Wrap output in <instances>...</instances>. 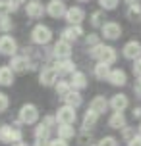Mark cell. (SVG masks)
<instances>
[{
    "label": "cell",
    "instance_id": "1",
    "mask_svg": "<svg viewBox=\"0 0 141 146\" xmlns=\"http://www.w3.org/2000/svg\"><path fill=\"white\" fill-rule=\"evenodd\" d=\"M89 56H91V58H95L97 62H104V64L112 66V64L118 60V52H116V48L110 46V44L99 42V44H95V46H91V48H89Z\"/></svg>",
    "mask_w": 141,
    "mask_h": 146
},
{
    "label": "cell",
    "instance_id": "2",
    "mask_svg": "<svg viewBox=\"0 0 141 146\" xmlns=\"http://www.w3.org/2000/svg\"><path fill=\"white\" fill-rule=\"evenodd\" d=\"M23 139V131L19 123H10V125H0V142L4 144H14V142H19Z\"/></svg>",
    "mask_w": 141,
    "mask_h": 146
},
{
    "label": "cell",
    "instance_id": "3",
    "mask_svg": "<svg viewBox=\"0 0 141 146\" xmlns=\"http://www.w3.org/2000/svg\"><path fill=\"white\" fill-rule=\"evenodd\" d=\"M19 123L23 125H37L39 121V108L35 104H23L19 108Z\"/></svg>",
    "mask_w": 141,
    "mask_h": 146
},
{
    "label": "cell",
    "instance_id": "4",
    "mask_svg": "<svg viewBox=\"0 0 141 146\" xmlns=\"http://www.w3.org/2000/svg\"><path fill=\"white\" fill-rule=\"evenodd\" d=\"M31 40H33L35 44H39V46L48 44L52 40V31H50V27H46V25H43V23L35 25V27H33V31H31Z\"/></svg>",
    "mask_w": 141,
    "mask_h": 146
},
{
    "label": "cell",
    "instance_id": "5",
    "mask_svg": "<svg viewBox=\"0 0 141 146\" xmlns=\"http://www.w3.org/2000/svg\"><path fill=\"white\" fill-rule=\"evenodd\" d=\"M54 117H56V123H58V125H74L75 119H77V113H75V108L64 104L62 108L56 110Z\"/></svg>",
    "mask_w": 141,
    "mask_h": 146
},
{
    "label": "cell",
    "instance_id": "6",
    "mask_svg": "<svg viewBox=\"0 0 141 146\" xmlns=\"http://www.w3.org/2000/svg\"><path fill=\"white\" fill-rule=\"evenodd\" d=\"M8 66H10V69L14 73H27L29 69H33V62H31L25 54H23V56H17V54H15V56H12V60H10Z\"/></svg>",
    "mask_w": 141,
    "mask_h": 146
},
{
    "label": "cell",
    "instance_id": "7",
    "mask_svg": "<svg viewBox=\"0 0 141 146\" xmlns=\"http://www.w3.org/2000/svg\"><path fill=\"white\" fill-rule=\"evenodd\" d=\"M56 79H58V73H56L54 66H43L39 69V83H41L43 87L56 85Z\"/></svg>",
    "mask_w": 141,
    "mask_h": 146
},
{
    "label": "cell",
    "instance_id": "8",
    "mask_svg": "<svg viewBox=\"0 0 141 146\" xmlns=\"http://www.w3.org/2000/svg\"><path fill=\"white\" fill-rule=\"evenodd\" d=\"M17 52V40L12 35H0V54L2 56H15Z\"/></svg>",
    "mask_w": 141,
    "mask_h": 146
},
{
    "label": "cell",
    "instance_id": "9",
    "mask_svg": "<svg viewBox=\"0 0 141 146\" xmlns=\"http://www.w3.org/2000/svg\"><path fill=\"white\" fill-rule=\"evenodd\" d=\"M52 56L58 60H68L72 56V42H68L64 38H58L52 46Z\"/></svg>",
    "mask_w": 141,
    "mask_h": 146
},
{
    "label": "cell",
    "instance_id": "10",
    "mask_svg": "<svg viewBox=\"0 0 141 146\" xmlns=\"http://www.w3.org/2000/svg\"><path fill=\"white\" fill-rule=\"evenodd\" d=\"M101 35L108 40H116V38L122 36V27L116 21H104L103 27H101Z\"/></svg>",
    "mask_w": 141,
    "mask_h": 146
},
{
    "label": "cell",
    "instance_id": "11",
    "mask_svg": "<svg viewBox=\"0 0 141 146\" xmlns=\"http://www.w3.org/2000/svg\"><path fill=\"white\" fill-rule=\"evenodd\" d=\"M64 19L68 21V25H81L83 19H85V10L81 6H72L66 10V15Z\"/></svg>",
    "mask_w": 141,
    "mask_h": 146
},
{
    "label": "cell",
    "instance_id": "12",
    "mask_svg": "<svg viewBox=\"0 0 141 146\" xmlns=\"http://www.w3.org/2000/svg\"><path fill=\"white\" fill-rule=\"evenodd\" d=\"M25 12H27V15L31 19H41L46 14V6H43L41 0H29L27 6H25Z\"/></svg>",
    "mask_w": 141,
    "mask_h": 146
},
{
    "label": "cell",
    "instance_id": "13",
    "mask_svg": "<svg viewBox=\"0 0 141 146\" xmlns=\"http://www.w3.org/2000/svg\"><path fill=\"white\" fill-rule=\"evenodd\" d=\"M66 4H64V0H50L48 4H46V14L54 17V19H60V17H64L66 15Z\"/></svg>",
    "mask_w": 141,
    "mask_h": 146
},
{
    "label": "cell",
    "instance_id": "14",
    "mask_svg": "<svg viewBox=\"0 0 141 146\" xmlns=\"http://www.w3.org/2000/svg\"><path fill=\"white\" fill-rule=\"evenodd\" d=\"M122 54H124V58L126 60H137L141 58V42L137 40H130V42L124 44V48H122Z\"/></svg>",
    "mask_w": 141,
    "mask_h": 146
},
{
    "label": "cell",
    "instance_id": "15",
    "mask_svg": "<svg viewBox=\"0 0 141 146\" xmlns=\"http://www.w3.org/2000/svg\"><path fill=\"white\" fill-rule=\"evenodd\" d=\"M108 83H110L112 87H124L128 83V73L124 71V69H120V67H116V69H110V75H108Z\"/></svg>",
    "mask_w": 141,
    "mask_h": 146
},
{
    "label": "cell",
    "instance_id": "16",
    "mask_svg": "<svg viewBox=\"0 0 141 146\" xmlns=\"http://www.w3.org/2000/svg\"><path fill=\"white\" fill-rule=\"evenodd\" d=\"M81 35H83L81 25H68L66 29H62V36H60V38H64L68 42H74L77 38H81Z\"/></svg>",
    "mask_w": 141,
    "mask_h": 146
},
{
    "label": "cell",
    "instance_id": "17",
    "mask_svg": "<svg viewBox=\"0 0 141 146\" xmlns=\"http://www.w3.org/2000/svg\"><path fill=\"white\" fill-rule=\"evenodd\" d=\"M54 69H56V73H58V75H72V73L77 71V69H75V64L72 62V58L58 60V62L54 64Z\"/></svg>",
    "mask_w": 141,
    "mask_h": 146
},
{
    "label": "cell",
    "instance_id": "18",
    "mask_svg": "<svg viewBox=\"0 0 141 146\" xmlns=\"http://www.w3.org/2000/svg\"><path fill=\"white\" fill-rule=\"evenodd\" d=\"M70 85H72V88L74 90H83V88H87V75L83 71H75L70 75Z\"/></svg>",
    "mask_w": 141,
    "mask_h": 146
},
{
    "label": "cell",
    "instance_id": "19",
    "mask_svg": "<svg viewBox=\"0 0 141 146\" xmlns=\"http://www.w3.org/2000/svg\"><path fill=\"white\" fill-rule=\"evenodd\" d=\"M108 108H110V104H108V100H106V98H104L103 94L95 96V98H93V100L89 102V110L97 111L99 115H101V113H104V111H106Z\"/></svg>",
    "mask_w": 141,
    "mask_h": 146
},
{
    "label": "cell",
    "instance_id": "20",
    "mask_svg": "<svg viewBox=\"0 0 141 146\" xmlns=\"http://www.w3.org/2000/svg\"><path fill=\"white\" fill-rule=\"evenodd\" d=\"M128 125V121H126V115H124V111H112V115L108 117V127L110 129H124Z\"/></svg>",
    "mask_w": 141,
    "mask_h": 146
},
{
    "label": "cell",
    "instance_id": "21",
    "mask_svg": "<svg viewBox=\"0 0 141 146\" xmlns=\"http://www.w3.org/2000/svg\"><path fill=\"white\" fill-rule=\"evenodd\" d=\"M108 104H110V108L114 110V111H124V110L130 106V100H128L126 94H122V92H120V94H114V96H112Z\"/></svg>",
    "mask_w": 141,
    "mask_h": 146
},
{
    "label": "cell",
    "instance_id": "22",
    "mask_svg": "<svg viewBox=\"0 0 141 146\" xmlns=\"http://www.w3.org/2000/svg\"><path fill=\"white\" fill-rule=\"evenodd\" d=\"M97 121H99V113L97 111H93V110L87 108V111H85V115H83V121H81V127L83 131H91L93 127L97 125Z\"/></svg>",
    "mask_w": 141,
    "mask_h": 146
},
{
    "label": "cell",
    "instance_id": "23",
    "mask_svg": "<svg viewBox=\"0 0 141 146\" xmlns=\"http://www.w3.org/2000/svg\"><path fill=\"white\" fill-rule=\"evenodd\" d=\"M50 133H52V129H50V127H46V125L41 121V123L35 125L33 135H35V140H45V142H48V140H50Z\"/></svg>",
    "mask_w": 141,
    "mask_h": 146
},
{
    "label": "cell",
    "instance_id": "24",
    "mask_svg": "<svg viewBox=\"0 0 141 146\" xmlns=\"http://www.w3.org/2000/svg\"><path fill=\"white\" fill-rule=\"evenodd\" d=\"M62 100H64V104H66V106H72V108H75V110H77V108L83 104L81 94H79L77 90H74V88H72V90H70V92H68V94L64 96Z\"/></svg>",
    "mask_w": 141,
    "mask_h": 146
},
{
    "label": "cell",
    "instance_id": "25",
    "mask_svg": "<svg viewBox=\"0 0 141 146\" xmlns=\"http://www.w3.org/2000/svg\"><path fill=\"white\" fill-rule=\"evenodd\" d=\"M14 85V71L10 66H0V87H12Z\"/></svg>",
    "mask_w": 141,
    "mask_h": 146
},
{
    "label": "cell",
    "instance_id": "26",
    "mask_svg": "<svg viewBox=\"0 0 141 146\" xmlns=\"http://www.w3.org/2000/svg\"><path fill=\"white\" fill-rule=\"evenodd\" d=\"M93 73H95V77L99 81H106V79H108V75H110V66L104 64V62H97Z\"/></svg>",
    "mask_w": 141,
    "mask_h": 146
},
{
    "label": "cell",
    "instance_id": "27",
    "mask_svg": "<svg viewBox=\"0 0 141 146\" xmlns=\"http://www.w3.org/2000/svg\"><path fill=\"white\" fill-rule=\"evenodd\" d=\"M126 15H128V19H132V21H141V4L139 2L128 4Z\"/></svg>",
    "mask_w": 141,
    "mask_h": 146
},
{
    "label": "cell",
    "instance_id": "28",
    "mask_svg": "<svg viewBox=\"0 0 141 146\" xmlns=\"http://www.w3.org/2000/svg\"><path fill=\"white\" fill-rule=\"evenodd\" d=\"M58 129V139H64V140H70L75 137V127L74 125H60L56 127Z\"/></svg>",
    "mask_w": 141,
    "mask_h": 146
},
{
    "label": "cell",
    "instance_id": "29",
    "mask_svg": "<svg viewBox=\"0 0 141 146\" xmlns=\"http://www.w3.org/2000/svg\"><path fill=\"white\" fill-rule=\"evenodd\" d=\"M17 8L19 6L12 4L10 0H0V19H2V17H8L12 12H17Z\"/></svg>",
    "mask_w": 141,
    "mask_h": 146
},
{
    "label": "cell",
    "instance_id": "30",
    "mask_svg": "<svg viewBox=\"0 0 141 146\" xmlns=\"http://www.w3.org/2000/svg\"><path fill=\"white\" fill-rule=\"evenodd\" d=\"M54 90H56V94H58L60 98H64V96L72 90V85H70V81H56Z\"/></svg>",
    "mask_w": 141,
    "mask_h": 146
},
{
    "label": "cell",
    "instance_id": "31",
    "mask_svg": "<svg viewBox=\"0 0 141 146\" xmlns=\"http://www.w3.org/2000/svg\"><path fill=\"white\" fill-rule=\"evenodd\" d=\"M103 17H104V14H103V10H99V12H93L91 14V25L93 27H103Z\"/></svg>",
    "mask_w": 141,
    "mask_h": 146
},
{
    "label": "cell",
    "instance_id": "32",
    "mask_svg": "<svg viewBox=\"0 0 141 146\" xmlns=\"http://www.w3.org/2000/svg\"><path fill=\"white\" fill-rule=\"evenodd\" d=\"M12 29H14V23L10 19V15H8V17H2V19H0V33L6 35L8 31H12Z\"/></svg>",
    "mask_w": 141,
    "mask_h": 146
},
{
    "label": "cell",
    "instance_id": "33",
    "mask_svg": "<svg viewBox=\"0 0 141 146\" xmlns=\"http://www.w3.org/2000/svg\"><path fill=\"white\" fill-rule=\"evenodd\" d=\"M120 4V0H99V6L103 10H116Z\"/></svg>",
    "mask_w": 141,
    "mask_h": 146
},
{
    "label": "cell",
    "instance_id": "34",
    "mask_svg": "<svg viewBox=\"0 0 141 146\" xmlns=\"http://www.w3.org/2000/svg\"><path fill=\"white\" fill-rule=\"evenodd\" d=\"M97 146H118V140L114 139V137H103Z\"/></svg>",
    "mask_w": 141,
    "mask_h": 146
},
{
    "label": "cell",
    "instance_id": "35",
    "mask_svg": "<svg viewBox=\"0 0 141 146\" xmlns=\"http://www.w3.org/2000/svg\"><path fill=\"white\" fill-rule=\"evenodd\" d=\"M122 137H124V140H126V142H130V140L135 137V131L132 129V127H128V125H126V127L122 129Z\"/></svg>",
    "mask_w": 141,
    "mask_h": 146
},
{
    "label": "cell",
    "instance_id": "36",
    "mask_svg": "<svg viewBox=\"0 0 141 146\" xmlns=\"http://www.w3.org/2000/svg\"><path fill=\"white\" fill-rule=\"evenodd\" d=\"M8 106H10V98H8V94L0 92V113H2V111H6Z\"/></svg>",
    "mask_w": 141,
    "mask_h": 146
},
{
    "label": "cell",
    "instance_id": "37",
    "mask_svg": "<svg viewBox=\"0 0 141 146\" xmlns=\"http://www.w3.org/2000/svg\"><path fill=\"white\" fill-rule=\"evenodd\" d=\"M85 42L89 44V48L95 46V44H99V35H97V33H89V35L85 36Z\"/></svg>",
    "mask_w": 141,
    "mask_h": 146
},
{
    "label": "cell",
    "instance_id": "38",
    "mask_svg": "<svg viewBox=\"0 0 141 146\" xmlns=\"http://www.w3.org/2000/svg\"><path fill=\"white\" fill-rule=\"evenodd\" d=\"M43 123H45L46 127L54 129V127H56V117H54V115H45V117H43Z\"/></svg>",
    "mask_w": 141,
    "mask_h": 146
},
{
    "label": "cell",
    "instance_id": "39",
    "mask_svg": "<svg viewBox=\"0 0 141 146\" xmlns=\"http://www.w3.org/2000/svg\"><path fill=\"white\" fill-rule=\"evenodd\" d=\"M48 146H70V144H68V140L58 139V137H56V139H50V140H48Z\"/></svg>",
    "mask_w": 141,
    "mask_h": 146
},
{
    "label": "cell",
    "instance_id": "40",
    "mask_svg": "<svg viewBox=\"0 0 141 146\" xmlns=\"http://www.w3.org/2000/svg\"><path fill=\"white\" fill-rule=\"evenodd\" d=\"M134 92H135V96H137V98H141V77H137V81H135Z\"/></svg>",
    "mask_w": 141,
    "mask_h": 146
},
{
    "label": "cell",
    "instance_id": "41",
    "mask_svg": "<svg viewBox=\"0 0 141 146\" xmlns=\"http://www.w3.org/2000/svg\"><path fill=\"white\" fill-rule=\"evenodd\" d=\"M134 73L137 75V77H141V58H137L134 62Z\"/></svg>",
    "mask_w": 141,
    "mask_h": 146
},
{
    "label": "cell",
    "instance_id": "42",
    "mask_svg": "<svg viewBox=\"0 0 141 146\" xmlns=\"http://www.w3.org/2000/svg\"><path fill=\"white\" fill-rule=\"evenodd\" d=\"M128 146H141V135H139V133H137L134 139L128 142Z\"/></svg>",
    "mask_w": 141,
    "mask_h": 146
},
{
    "label": "cell",
    "instance_id": "43",
    "mask_svg": "<svg viewBox=\"0 0 141 146\" xmlns=\"http://www.w3.org/2000/svg\"><path fill=\"white\" fill-rule=\"evenodd\" d=\"M132 115L139 119V117H141V108H134V111H132Z\"/></svg>",
    "mask_w": 141,
    "mask_h": 146
},
{
    "label": "cell",
    "instance_id": "44",
    "mask_svg": "<svg viewBox=\"0 0 141 146\" xmlns=\"http://www.w3.org/2000/svg\"><path fill=\"white\" fill-rule=\"evenodd\" d=\"M35 146H48V142H45V140H35Z\"/></svg>",
    "mask_w": 141,
    "mask_h": 146
},
{
    "label": "cell",
    "instance_id": "45",
    "mask_svg": "<svg viewBox=\"0 0 141 146\" xmlns=\"http://www.w3.org/2000/svg\"><path fill=\"white\" fill-rule=\"evenodd\" d=\"M12 146H29V144H27V142H23V140H19V142H14Z\"/></svg>",
    "mask_w": 141,
    "mask_h": 146
},
{
    "label": "cell",
    "instance_id": "46",
    "mask_svg": "<svg viewBox=\"0 0 141 146\" xmlns=\"http://www.w3.org/2000/svg\"><path fill=\"white\" fill-rule=\"evenodd\" d=\"M10 2H12V4H15V6H19V4H23L25 0H10Z\"/></svg>",
    "mask_w": 141,
    "mask_h": 146
},
{
    "label": "cell",
    "instance_id": "47",
    "mask_svg": "<svg viewBox=\"0 0 141 146\" xmlns=\"http://www.w3.org/2000/svg\"><path fill=\"white\" fill-rule=\"evenodd\" d=\"M128 4H134V2H137V0H126Z\"/></svg>",
    "mask_w": 141,
    "mask_h": 146
},
{
    "label": "cell",
    "instance_id": "48",
    "mask_svg": "<svg viewBox=\"0 0 141 146\" xmlns=\"http://www.w3.org/2000/svg\"><path fill=\"white\" fill-rule=\"evenodd\" d=\"M77 2H89V0H77Z\"/></svg>",
    "mask_w": 141,
    "mask_h": 146
},
{
    "label": "cell",
    "instance_id": "49",
    "mask_svg": "<svg viewBox=\"0 0 141 146\" xmlns=\"http://www.w3.org/2000/svg\"><path fill=\"white\" fill-rule=\"evenodd\" d=\"M139 135H141V123H139Z\"/></svg>",
    "mask_w": 141,
    "mask_h": 146
},
{
    "label": "cell",
    "instance_id": "50",
    "mask_svg": "<svg viewBox=\"0 0 141 146\" xmlns=\"http://www.w3.org/2000/svg\"><path fill=\"white\" fill-rule=\"evenodd\" d=\"M93 146H97V144H93Z\"/></svg>",
    "mask_w": 141,
    "mask_h": 146
}]
</instances>
